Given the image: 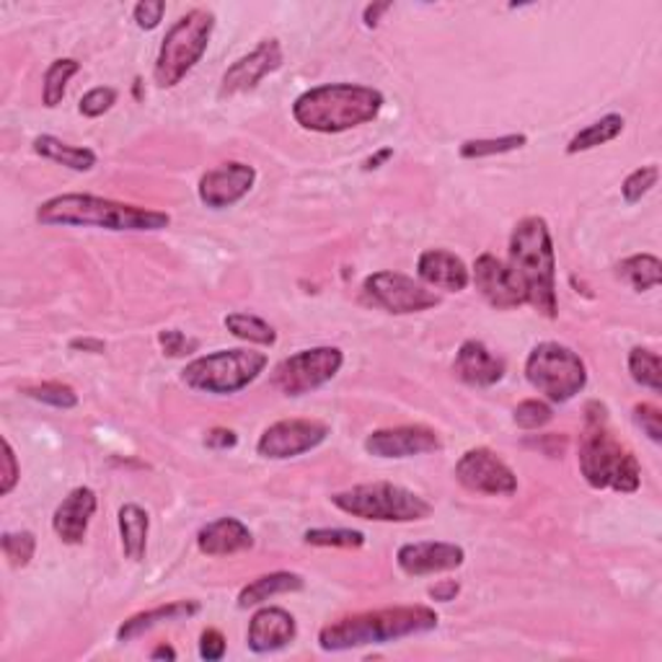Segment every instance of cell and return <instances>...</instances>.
Returning a JSON list of instances; mask_svg holds the SVG:
<instances>
[{"label": "cell", "instance_id": "cell-3", "mask_svg": "<svg viewBox=\"0 0 662 662\" xmlns=\"http://www.w3.org/2000/svg\"><path fill=\"white\" fill-rule=\"evenodd\" d=\"M441 616L430 606H391L378 608V611H366L345 616L318 631V647L324 652H347L357 647L370 644H389L399 639L427 634L437 629Z\"/></svg>", "mask_w": 662, "mask_h": 662}, {"label": "cell", "instance_id": "cell-24", "mask_svg": "<svg viewBox=\"0 0 662 662\" xmlns=\"http://www.w3.org/2000/svg\"><path fill=\"white\" fill-rule=\"evenodd\" d=\"M199 611H203V606H199L197 600H171V604L148 608V611H140L135 616H130L128 621L119 623L117 642H132V639L148 634V631H153L155 627H163V623H174V621H187Z\"/></svg>", "mask_w": 662, "mask_h": 662}, {"label": "cell", "instance_id": "cell-14", "mask_svg": "<svg viewBox=\"0 0 662 662\" xmlns=\"http://www.w3.org/2000/svg\"><path fill=\"white\" fill-rule=\"evenodd\" d=\"M254 184H257V169L251 166V163L228 161L210 171H205L197 184V197L199 203L210 207V210H226V207H234L241 203V199L254 189Z\"/></svg>", "mask_w": 662, "mask_h": 662}, {"label": "cell", "instance_id": "cell-50", "mask_svg": "<svg viewBox=\"0 0 662 662\" xmlns=\"http://www.w3.org/2000/svg\"><path fill=\"white\" fill-rule=\"evenodd\" d=\"M176 658H178L176 650H174V647H171V644H166V642L159 644V647H155V650L151 652V660H176Z\"/></svg>", "mask_w": 662, "mask_h": 662}, {"label": "cell", "instance_id": "cell-28", "mask_svg": "<svg viewBox=\"0 0 662 662\" xmlns=\"http://www.w3.org/2000/svg\"><path fill=\"white\" fill-rule=\"evenodd\" d=\"M616 278L634 293H647L662 282V262L654 254H631L616 264Z\"/></svg>", "mask_w": 662, "mask_h": 662}, {"label": "cell", "instance_id": "cell-26", "mask_svg": "<svg viewBox=\"0 0 662 662\" xmlns=\"http://www.w3.org/2000/svg\"><path fill=\"white\" fill-rule=\"evenodd\" d=\"M151 533V516L135 502L119 508V535H122V552L130 562H143Z\"/></svg>", "mask_w": 662, "mask_h": 662}, {"label": "cell", "instance_id": "cell-11", "mask_svg": "<svg viewBox=\"0 0 662 662\" xmlns=\"http://www.w3.org/2000/svg\"><path fill=\"white\" fill-rule=\"evenodd\" d=\"M362 293L376 308H383L386 314L393 316H409V314H422L441 306V295L435 290H430L422 282L401 272H373L368 274L362 282Z\"/></svg>", "mask_w": 662, "mask_h": 662}, {"label": "cell", "instance_id": "cell-33", "mask_svg": "<svg viewBox=\"0 0 662 662\" xmlns=\"http://www.w3.org/2000/svg\"><path fill=\"white\" fill-rule=\"evenodd\" d=\"M627 366H629L631 381L637 386L650 389L654 393L662 391V362L658 352H652V349L647 347H634L629 352Z\"/></svg>", "mask_w": 662, "mask_h": 662}, {"label": "cell", "instance_id": "cell-25", "mask_svg": "<svg viewBox=\"0 0 662 662\" xmlns=\"http://www.w3.org/2000/svg\"><path fill=\"white\" fill-rule=\"evenodd\" d=\"M303 587H306V579H303V575H297V572H270V575L251 579L249 585L241 587V593H238V608L264 606L274 595L301 593Z\"/></svg>", "mask_w": 662, "mask_h": 662}, {"label": "cell", "instance_id": "cell-18", "mask_svg": "<svg viewBox=\"0 0 662 662\" xmlns=\"http://www.w3.org/2000/svg\"><path fill=\"white\" fill-rule=\"evenodd\" d=\"M464 546L451 544V541H416V544H404L397 552L399 569L409 577H430L441 575V572H453L464 567Z\"/></svg>", "mask_w": 662, "mask_h": 662}, {"label": "cell", "instance_id": "cell-7", "mask_svg": "<svg viewBox=\"0 0 662 662\" xmlns=\"http://www.w3.org/2000/svg\"><path fill=\"white\" fill-rule=\"evenodd\" d=\"M332 504L345 516L373 520V523H416V520L433 516V504L425 497L401 485H391V481L345 489V492L332 495Z\"/></svg>", "mask_w": 662, "mask_h": 662}, {"label": "cell", "instance_id": "cell-22", "mask_svg": "<svg viewBox=\"0 0 662 662\" xmlns=\"http://www.w3.org/2000/svg\"><path fill=\"white\" fill-rule=\"evenodd\" d=\"M416 278L422 285L445 290V293H464L471 285V270L460 257L448 249H427L416 259Z\"/></svg>", "mask_w": 662, "mask_h": 662}, {"label": "cell", "instance_id": "cell-44", "mask_svg": "<svg viewBox=\"0 0 662 662\" xmlns=\"http://www.w3.org/2000/svg\"><path fill=\"white\" fill-rule=\"evenodd\" d=\"M21 479V468L17 460V453H13V445L9 437H3V481H0V495H11L13 487L19 485Z\"/></svg>", "mask_w": 662, "mask_h": 662}, {"label": "cell", "instance_id": "cell-1", "mask_svg": "<svg viewBox=\"0 0 662 662\" xmlns=\"http://www.w3.org/2000/svg\"><path fill=\"white\" fill-rule=\"evenodd\" d=\"M36 220L42 226L101 228L115 234H143V230H163L171 226V215L163 210L117 203L109 197L80 195V192L44 199L36 207Z\"/></svg>", "mask_w": 662, "mask_h": 662}, {"label": "cell", "instance_id": "cell-40", "mask_svg": "<svg viewBox=\"0 0 662 662\" xmlns=\"http://www.w3.org/2000/svg\"><path fill=\"white\" fill-rule=\"evenodd\" d=\"M159 345L163 349V355L184 357V355L197 352L199 341L187 337V334L178 332V329H163V332H159Z\"/></svg>", "mask_w": 662, "mask_h": 662}, {"label": "cell", "instance_id": "cell-10", "mask_svg": "<svg viewBox=\"0 0 662 662\" xmlns=\"http://www.w3.org/2000/svg\"><path fill=\"white\" fill-rule=\"evenodd\" d=\"M345 366V352L339 347H311L285 357L272 373V386L285 397H306L337 378Z\"/></svg>", "mask_w": 662, "mask_h": 662}, {"label": "cell", "instance_id": "cell-31", "mask_svg": "<svg viewBox=\"0 0 662 662\" xmlns=\"http://www.w3.org/2000/svg\"><path fill=\"white\" fill-rule=\"evenodd\" d=\"M223 324H226V329L234 334L236 339L249 341V345H278V332H274V326L254 314H228Z\"/></svg>", "mask_w": 662, "mask_h": 662}, {"label": "cell", "instance_id": "cell-39", "mask_svg": "<svg viewBox=\"0 0 662 662\" xmlns=\"http://www.w3.org/2000/svg\"><path fill=\"white\" fill-rule=\"evenodd\" d=\"M117 104V91L115 88L109 86H96L91 88V91L84 94V99H80L78 104V111L88 119H96V117H104L107 111L115 107Z\"/></svg>", "mask_w": 662, "mask_h": 662}, {"label": "cell", "instance_id": "cell-19", "mask_svg": "<svg viewBox=\"0 0 662 662\" xmlns=\"http://www.w3.org/2000/svg\"><path fill=\"white\" fill-rule=\"evenodd\" d=\"M295 637H297L295 616L280 606H264L251 616L247 644L251 652L270 654V652L285 650L290 642H295Z\"/></svg>", "mask_w": 662, "mask_h": 662}, {"label": "cell", "instance_id": "cell-4", "mask_svg": "<svg viewBox=\"0 0 662 662\" xmlns=\"http://www.w3.org/2000/svg\"><path fill=\"white\" fill-rule=\"evenodd\" d=\"M386 96L362 84H324L308 88L293 101V119L308 132L339 135L362 128L381 115Z\"/></svg>", "mask_w": 662, "mask_h": 662}, {"label": "cell", "instance_id": "cell-32", "mask_svg": "<svg viewBox=\"0 0 662 662\" xmlns=\"http://www.w3.org/2000/svg\"><path fill=\"white\" fill-rule=\"evenodd\" d=\"M528 143L525 132H510V135L500 138H481V140H464L458 148V155L464 161H476V159H492V155L512 153L520 151Z\"/></svg>", "mask_w": 662, "mask_h": 662}, {"label": "cell", "instance_id": "cell-43", "mask_svg": "<svg viewBox=\"0 0 662 662\" xmlns=\"http://www.w3.org/2000/svg\"><path fill=\"white\" fill-rule=\"evenodd\" d=\"M226 637H223V631L218 629H205L203 634H199V658L207 662H218L226 658Z\"/></svg>", "mask_w": 662, "mask_h": 662}, {"label": "cell", "instance_id": "cell-16", "mask_svg": "<svg viewBox=\"0 0 662 662\" xmlns=\"http://www.w3.org/2000/svg\"><path fill=\"white\" fill-rule=\"evenodd\" d=\"M471 282L479 290V295L485 297L489 306L497 311H512L525 306V293L520 287V282L512 272V267L495 254H481L474 262Z\"/></svg>", "mask_w": 662, "mask_h": 662}, {"label": "cell", "instance_id": "cell-17", "mask_svg": "<svg viewBox=\"0 0 662 662\" xmlns=\"http://www.w3.org/2000/svg\"><path fill=\"white\" fill-rule=\"evenodd\" d=\"M443 448L441 435L425 425H399L376 430L366 437V451L376 458H414Z\"/></svg>", "mask_w": 662, "mask_h": 662}, {"label": "cell", "instance_id": "cell-8", "mask_svg": "<svg viewBox=\"0 0 662 662\" xmlns=\"http://www.w3.org/2000/svg\"><path fill=\"white\" fill-rule=\"evenodd\" d=\"M267 355L249 347L218 349V352L195 357L182 370V381L187 389L213 397H234L249 389L267 368Z\"/></svg>", "mask_w": 662, "mask_h": 662}, {"label": "cell", "instance_id": "cell-49", "mask_svg": "<svg viewBox=\"0 0 662 662\" xmlns=\"http://www.w3.org/2000/svg\"><path fill=\"white\" fill-rule=\"evenodd\" d=\"M70 349H84V352H94V355H101L104 349H107V345H104L101 339H73L70 341Z\"/></svg>", "mask_w": 662, "mask_h": 662}, {"label": "cell", "instance_id": "cell-35", "mask_svg": "<svg viewBox=\"0 0 662 662\" xmlns=\"http://www.w3.org/2000/svg\"><path fill=\"white\" fill-rule=\"evenodd\" d=\"M660 182V169L658 163H650V166H642V169H634L631 174L623 178L621 184V195H623V203L627 205H637L642 203V199L650 195V192L658 187Z\"/></svg>", "mask_w": 662, "mask_h": 662}, {"label": "cell", "instance_id": "cell-9", "mask_svg": "<svg viewBox=\"0 0 662 662\" xmlns=\"http://www.w3.org/2000/svg\"><path fill=\"white\" fill-rule=\"evenodd\" d=\"M525 381L552 404H567L585 391L587 368L575 349L560 341H541L525 357Z\"/></svg>", "mask_w": 662, "mask_h": 662}, {"label": "cell", "instance_id": "cell-15", "mask_svg": "<svg viewBox=\"0 0 662 662\" xmlns=\"http://www.w3.org/2000/svg\"><path fill=\"white\" fill-rule=\"evenodd\" d=\"M280 65H282L280 40L259 42L254 50L247 52L243 57H238L236 63L223 73L218 96L220 99H230V96L254 91L267 76H272L274 70H280Z\"/></svg>", "mask_w": 662, "mask_h": 662}, {"label": "cell", "instance_id": "cell-13", "mask_svg": "<svg viewBox=\"0 0 662 662\" xmlns=\"http://www.w3.org/2000/svg\"><path fill=\"white\" fill-rule=\"evenodd\" d=\"M329 433V425L322 420H280L259 437L257 453L270 460L297 458L324 445Z\"/></svg>", "mask_w": 662, "mask_h": 662}, {"label": "cell", "instance_id": "cell-41", "mask_svg": "<svg viewBox=\"0 0 662 662\" xmlns=\"http://www.w3.org/2000/svg\"><path fill=\"white\" fill-rule=\"evenodd\" d=\"M634 422L642 433L650 437L652 443H662V412L654 404H637L634 406Z\"/></svg>", "mask_w": 662, "mask_h": 662}, {"label": "cell", "instance_id": "cell-46", "mask_svg": "<svg viewBox=\"0 0 662 662\" xmlns=\"http://www.w3.org/2000/svg\"><path fill=\"white\" fill-rule=\"evenodd\" d=\"M460 593V585L456 579H441V583H435L430 587V598L437 600V604H451V600H456Z\"/></svg>", "mask_w": 662, "mask_h": 662}, {"label": "cell", "instance_id": "cell-5", "mask_svg": "<svg viewBox=\"0 0 662 662\" xmlns=\"http://www.w3.org/2000/svg\"><path fill=\"white\" fill-rule=\"evenodd\" d=\"M587 404V427L579 437V474L593 489H614L621 495H634L642 487V466L634 453L616 441L606 425V409Z\"/></svg>", "mask_w": 662, "mask_h": 662}, {"label": "cell", "instance_id": "cell-36", "mask_svg": "<svg viewBox=\"0 0 662 662\" xmlns=\"http://www.w3.org/2000/svg\"><path fill=\"white\" fill-rule=\"evenodd\" d=\"M0 546H3V556L9 560L13 569L29 567V562L34 560L36 552V535L32 531H17V533H3L0 539Z\"/></svg>", "mask_w": 662, "mask_h": 662}, {"label": "cell", "instance_id": "cell-45", "mask_svg": "<svg viewBox=\"0 0 662 662\" xmlns=\"http://www.w3.org/2000/svg\"><path fill=\"white\" fill-rule=\"evenodd\" d=\"M238 445V435L228 427H213L205 435V448L210 451H230Z\"/></svg>", "mask_w": 662, "mask_h": 662}, {"label": "cell", "instance_id": "cell-42", "mask_svg": "<svg viewBox=\"0 0 662 662\" xmlns=\"http://www.w3.org/2000/svg\"><path fill=\"white\" fill-rule=\"evenodd\" d=\"M163 13H166V3L163 0H140L132 11V19L135 24L143 29V32H153L155 26H161Z\"/></svg>", "mask_w": 662, "mask_h": 662}, {"label": "cell", "instance_id": "cell-30", "mask_svg": "<svg viewBox=\"0 0 662 662\" xmlns=\"http://www.w3.org/2000/svg\"><path fill=\"white\" fill-rule=\"evenodd\" d=\"M78 70H80L78 59H73V57L52 59L50 68L44 70V78H42V104L44 107L55 109L63 104L70 78L78 76Z\"/></svg>", "mask_w": 662, "mask_h": 662}, {"label": "cell", "instance_id": "cell-21", "mask_svg": "<svg viewBox=\"0 0 662 662\" xmlns=\"http://www.w3.org/2000/svg\"><path fill=\"white\" fill-rule=\"evenodd\" d=\"M504 360L500 355H495L485 341L479 339H466L458 347L456 362H453V373H456L466 386L474 389H489L497 386L504 378Z\"/></svg>", "mask_w": 662, "mask_h": 662}, {"label": "cell", "instance_id": "cell-38", "mask_svg": "<svg viewBox=\"0 0 662 662\" xmlns=\"http://www.w3.org/2000/svg\"><path fill=\"white\" fill-rule=\"evenodd\" d=\"M552 420H554L552 404H546V401H541V399L520 401V404L516 406V412H512V422H516L520 430H541V427H546Z\"/></svg>", "mask_w": 662, "mask_h": 662}, {"label": "cell", "instance_id": "cell-37", "mask_svg": "<svg viewBox=\"0 0 662 662\" xmlns=\"http://www.w3.org/2000/svg\"><path fill=\"white\" fill-rule=\"evenodd\" d=\"M24 397L42 401V404L55 406V409H76L78 406V393L70 386L50 381V383H36V386H24Z\"/></svg>", "mask_w": 662, "mask_h": 662}, {"label": "cell", "instance_id": "cell-47", "mask_svg": "<svg viewBox=\"0 0 662 662\" xmlns=\"http://www.w3.org/2000/svg\"><path fill=\"white\" fill-rule=\"evenodd\" d=\"M393 9V3H370L366 11H362V21H366V26L376 29L378 21H381L383 13H389Z\"/></svg>", "mask_w": 662, "mask_h": 662}, {"label": "cell", "instance_id": "cell-6", "mask_svg": "<svg viewBox=\"0 0 662 662\" xmlns=\"http://www.w3.org/2000/svg\"><path fill=\"white\" fill-rule=\"evenodd\" d=\"M215 32V13L195 9L178 17L163 36L159 57L153 65V78L161 88H174L197 68L205 57Z\"/></svg>", "mask_w": 662, "mask_h": 662}, {"label": "cell", "instance_id": "cell-48", "mask_svg": "<svg viewBox=\"0 0 662 662\" xmlns=\"http://www.w3.org/2000/svg\"><path fill=\"white\" fill-rule=\"evenodd\" d=\"M389 159H393V148H381V151L373 153V155H370V159L362 161V171H376V169H381L383 163L389 161Z\"/></svg>", "mask_w": 662, "mask_h": 662}, {"label": "cell", "instance_id": "cell-27", "mask_svg": "<svg viewBox=\"0 0 662 662\" xmlns=\"http://www.w3.org/2000/svg\"><path fill=\"white\" fill-rule=\"evenodd\" d=\"M32 151L36 155H42V159L59 163V166H65L70 171H80V174H84V171H91L96 163H99V159H96V153L91 151V148L63 143V140L55 135L34 138Z\"/></svg>", "mask_w": 662, "mask_h": 662}, {"label": "cell", "instance_id": "cell-2", "mask_svg": "<svg viewBox=\"0 0 662 662\" xmlns=\"http://www.w3.org/2000/svg\"><path fill=\"white\" fill-rule=\"evenodd\" d=\"M510 267L525 293V306L544 318L560 316L556 295V251L549 223L539 215H528L510 234Z\"/></svg>", "mask_w": 662, "mask_h": 662}, {"label": "cell", "instance_id": "cell-29", "mask_svg": "<svg viewBox=\"0 0 662 662\" xmlns=\"http://www.w3.org/2000/svg\"><path fill=\"white\" fill-rule=\"evenodd\" d=\"M623 117L621 115H606L600 117L598 122L587 124L585 130H579L575 138L569 140L567 143V155H577V153H587V151H595V148L611 143V140H616L623 132Z\"/></svg>", "mask_w": 662, "mask_h": 662}, {"label": "cell", "instance_id": "cell-12", "mask_svg": "<svg viewBox=\"0 0 662 662\" xmlns=\"http://www.w3.org/2000/svg\"><path fill=\"white\" fill-rule=\"evenodd\" d=\"M458 485L474 495L512 497L518 492V474L489 448H471L456 464Z\"/></svg>", "mask_w": 662, "mask_h": 662}, {"label": "cell", "instance_id": "cell-20", "mask_svg": "<svg viewBox=\"0 0 662 662\" xmlns=\"http://www.w3.org/2000/svg\"><path fill=\"white\" fill-rule=\"evenodd\" d=\"M99 508V497L91 487H76L73 492L57 504L55 516H52V531L63 544L78 546L84 544L88 525Z\"/></svg>", "mask_w": 662, "mask_h": 662}, {"label": "cell", "instance_id": "cell-34", "mask_svg": "<svg viewBox=\"0 0 662 662\" xmlns=\"http://www.w3.org/2000/svg\"><path fill=\"white\" fill-rule=\"evenodd\" d=\"M303 541L318 549H360L366 546V533L352 528H311L303 533Z\"/></svg>", "mask_w": 662, "mask_h": 662}, {"label": "cell", "instance_id": "cell-23", "mask_svg": "<svg viewBox=\"0 0 662 662\" xmlns=\"http://www.w3.org/2000/svg\"><path fill=\"white\" fill-rule=\"evenodd\" d=\"M254 546V533L238 518H218L197 531V549L205 556H234Z\"/></svg>", "mask_w": 662, "mask_h": 662}]
</instances>
